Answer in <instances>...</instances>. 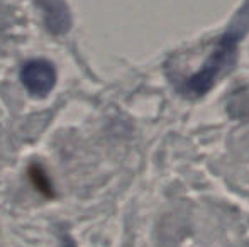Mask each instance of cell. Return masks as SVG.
Masks as SVG:
<instances>
[{"instance_id":"obj_1","label":"cell","mask_w":249,"mask_h":247,"mask_svg":"<svg viewBox=\"0 0 249 247\" xmlns=\"http://www.w3.org/2000/svg\"><path fill=\"white\" fill-rule=\"evenodd\" d=\"M20 80L31 95L46 97L54 88L56 69L46 60H33L24 65Z\"/></svg>"},{"instance_id":"obj_2","label":"cell","mask_w":249,"mask_h":247,"mask_svg":"<svg viewBox=\"0 0 249 247\" xmlns=\"http://www.w3.org/2000/svg\"><path fill=\"white\" fill-rule=\"evenodd\" d=\"M44 12L46 26L51 33L61 34L70 27V14L63 0H37Z\"/></svg>"}]
</instances>
